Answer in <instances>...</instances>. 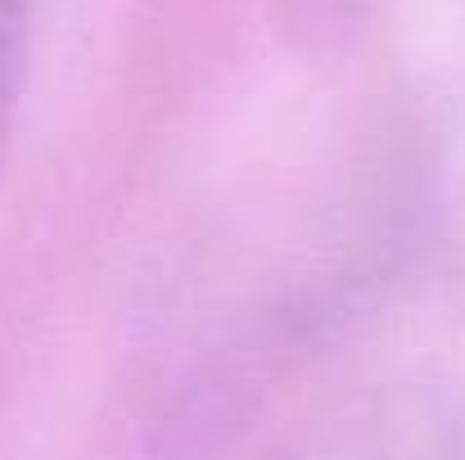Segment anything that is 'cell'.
Returning a JSON list of instances; mask_svg holds the SVG:
<instances>
[{
    "instance_id": "cell-1",
    "label": "cell",
    "mask_w": 465,
    "mask_h": 460,
    "mask_svg": "<svg viewBox=\"0 0 465 460\" xmlns=\"http://www.w3.org/2000/svg\"><path fill=\"white\" fill-rule=\"evenodd\" d=\"M23 50L0 32V162H5V145H9V122H14V109H18V91H23Z\"/></svg>"
}]
</instances>
